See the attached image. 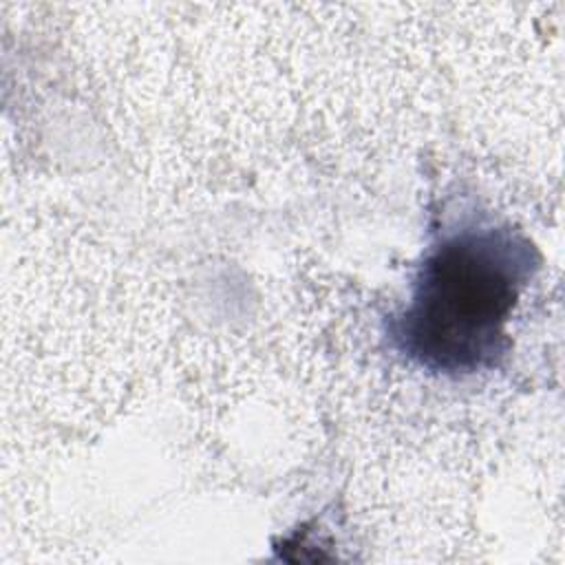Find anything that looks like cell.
Segmentation results:
<instances>
[{
  "mask_svg": "<svg viewBox=\"0 0 565 565\" xmlns=\"http://www.w3.org/2000/svg\"><path fill=\"white\" fill-rule=\"evenodd\" d=\"M532 245L508 227H466L430 247L393 320L397 347L446 375L490 369L508 349L505 324L530 278Z\"/></svg>",
  "mask_w": 565,
  "mask_h": 565,
  "instance_id": "1",
  "label": "cell"
}]
</instances>
